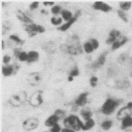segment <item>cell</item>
<instances>
[{
  "label": "cell",
  "instance_id": "cell-1",
  "mask_svg": "<svg viewBox=\"0 0 132 132\" xmlns=\"http://www.w3.org/2000/svg\"><path fill=\"white\" fill-rule=\"evenodd\" d=\"M60 49L63 52L72 55H78L83 53L79 37L76 35L70 37L69 41L67 44L61 45Z\"/></svg>",
  "mask_w": 132,
  "mask_h": 132
},
{
  "label": "cell",
  "instance_id": "cell-2",
  "mask_svg": "<svg viewBox=\"0 0 132 132\" xmlns=\"http://www.w3.org/2000/svg\"><path fill=\"white\" fill-rule=\"evenodd\" d=\"M63 124L65 128L72 129L77 132L82 130L83 122L77 115L71 114L65 118L63 121Z\"/></svg>",
  "mask_w": 132,
  "mask_h": 132
},
{
  "label": "cell",
  "instance_id": "cell-3",
  "mask_svg": "<svg viewBox=\"0 0 132 132\" xmlns=\"http://www.w3.org/2000/svg\"><path fill=\"white\" fill-rule=\"evenodd\" d=\"M120 104V101L111 98L107 99L102 105L101 111L105 115H110L113 114Z\"/></svg>",
  "mask_w": 132,
  "mask_h": 132
},
{
  "label": "cell",
  "instance_id": "cell-4",
  "mask_svg": "<svg viewBox=\"0 0 132 132\" xmlns=\"http://www.w3.org/2000/svg\"><path fill=\"white\" fill-rule=\"evenodd\" d=\"M27 94L24 91H20L13 95L9 99L11 104L15 107H18L25 103L26 100Z\"/></svg>",
  "mask_w": 132,
  "mask_h": 132
},
{
  "label": "cell",
  "instance_id": "cell-5",
  "mask_svg": "<svg viewBox=\"0 0 132 132\" xmlns=\"http://www.w3.org/2000/svg\"><path fill=\"white\" fill-rule=\"evenodd\" d=\"M39 125V120L35 117L27 118L23 122V129L26 131H31L37 128Z\"/></svg>",
  "mask_w": 132,
  "mask_h": 132
},
{
  "label": "cell",
  "instance_id": "cell-6",
  "mask_svg": "<svg viewBox=\"0 0 132 132\" xmlns=\"http://www.w3.org/2000/svg\"><path fill=\"white\" fill-rule=\"evenodd\" d=\"M42 93H43V92L38 90L32 94L29 99V104L30 105L36 107L40 105L43 103Z\"/></svg>",
  "mask_w": 132,
  "mask_h": 132
},
{
  "label": "cell",
  "instance_id": "cell-7",
  "mask_svg": "<svg viewBox=\"0 0 132 132\" xmlns=\"http://www.w3.org/2000/svg\"><path fill=\"white\" fill-rule=\"evenodd\" d=\"M25 30L28 34H29L30 37H32L36 34V32L43 33L45 31V29L40 25H37L34 23L29 24H25Z\"/></svg>",
  "mask_w": 132,
  "mask_h": 132
},
{
  "label": "cell",
  "instance_id": "cell-8",
  "mask_svg": "<svg viewBox=\"0 0 132 132\" xmlns=\"http://www.w3.org/2000/svg\"><path fill=\"white\" fill-rule=\"evenodd\" d=\"M42 81V75L40 72H32L27 77V81L32 86H37Z\"/></svg>",
  "mask_w": 132,
  "mask_h": 132
},
{
  "label": "cell",
  "instance_id": "cell-9",
  "mask_svg": "<svg viewBox=\"0 0 132 132\" xmlns=\"http://www.w3.org/2000/svg\"><path fill=\"white\" fill-rule=\"evenodd\" d=\"M131 115L132 110L129 108L127 106H125V107H122L118 111L116 114V118L122 121L126 117L131 116Z\"/></svg>",
  "mask_w": 132,
  "mask_h": 132
},
{
  "label": "cell",
  "instance_id": "cell-10",
  "mask_svg": "<svg viewBox=\"0 0 132 132\" xmlns=\"http://www.w3.org/2000/svg\"><path fill=\"white\" fill-rule=\"evenodd\" d=\"M18 69L19 66L18 65H9L2 67V72L5 77H9L12 74H16Z\"/></svg>",
  "mask_w": 132,
  "mask_h": 132
},
{
  "label": "cell",
  "instance_id": "cell-11",
  "mask_svg": "<svg viewBox=\"0 0 132 132\" xmlns=\"http://www.w3.org/2000/svg\"><path fill=\"white\" fill-rule=\"evenodd\" d=\"M93 6L96 10H100L104 12H108L111 11L112 9V7L110 6L109 5L101 1L96 2L93 4Z\"/></svg>",
  "mask_w": 132,
  "mask_h": 132
},
{
  "label": "cell",
  "instance_id": "cell-12",
  "mask_svg": "<svg viewBox=\"0 0 132 132\" xmlns=\"http://www.w3.org/2000/svg\"><path fill=\"white\" fill-rule=\"evenodd\" d=\"M80 15V11H78L75 14V15L74 17H73V18L72 19H70L69 21H68L67 23H65V24H63L62 26H61V27H58V30H60V31H67L68 29H69V27L71 26L72 25L73 23H74L75 21L76 20L77 18L79 17V16Z\"/></svg>",
  "mask_w": 132,
  "mask_h": 132
},
{
  "label": "cell",
  "instance_id": "cell-13",
  "mask_svg": "<svg viewBox=\"0 0 132 132\" xmlns=\"http://www.w3.org/2000/svg\"><path fill=\"white\" fill-rule=\"evenodd\" d=\"M88 93H83L80 95L76 100H75V105L77 107H84L87 103V96Z\"/></svg>",
  "mask_w": 132,
  "mask_h": 132
},
{
  "label": "cell",
  "instance_id": "cell-14",
  "mask_svg": "<svg viewBox=\"0 0 132 132\" xmlns=\"http://www.w3.org/2000/svg\"><path fill=\"white\" fill-rule=\"evenodd\" d=\"M59 118L55 115V114L51 115V116H49L48 118H47L44 122L45 126L48 127V128H51V127L55 125L56 124L58 123V122L60 121Z\"/></svg>",
  "mask_w": 132,
  "mask_h": 132
},
{
  "label": "cell",
  "instance_id": "cell-15",
  "mask_svg": "<svg viewBox=\"0 0 132 132\" xmlns=\"http://www.w3.org/2000/svg\"><path fill=\"white\" fill-rule=\"evenodd\" d=\"M16 16L17 18L19 19L20 21L24 22L25 23H29V24H32L33 23V20L30 18L26 15V13L23 12L22 11L18 10L16 13Z\"/></svg>",
  "mask_w": 132,
  "mask_h": 132
},
{
  "label": "cell",
  "instance_id": "cell-16",
  "mask_svg": "<svg viewBox=\"0 0 132 132\" xmlns=\"http://www.w3.org/2000/svg\"><path fill=\"white\" fill-rule=\"evenodd\" d=\"M132 127V117H128L124 118L121 121V129L123 130H126L129 128H130Z\"/></svg>",
  "mask_w": 132,
  "mask_h": 132
},
{
  "label": "cell",
  "instance_id": "cell-17",
  "mask_svg": "<svg viewBox=\"0 0 132 132\" xmlns=\"http://www.w3.org/2000/svg\"><path fill=\"white\" fill-rule=\"evenodd\" d=\"M128 41V38L125 37H120L118 39L116 40L112 45V50H116V49L119 48L120 47L126 43Z\"/></svg>",
  "mask_w": 132,
  "mask_h": 132
},
{
  "label": "cell",
  "instance_id": "cell-18",
  "mask_svg": "<svg viewBox=\"0 0 132 132\" xmlns=\"http://www.w3.org/2000/svg\"><path fill=\"white\" fill-rule=\"evenodd\" d=\"M80 114L83 118V119L84 121H87V120L90 119L92 118V116H93V112L89 108H83L81 110L80 112Z\"/></svg>",
  "mask_w": 132,
  "mask_h": 132
},
{
  "label": "cell",
  "instance_id": "cell-19",
  "mask_svg": "<svg viewBox=\"0 0 132 132\" xmlns=\"http://www.w3.org/2000/svg\"><path fill=\"white\" fill-rule=\"evenodd\" d=\"M96 125V122L93 118L87 120L83 123L82 127V130L83 131H88L93 129Z\"/></svg>",
  "mask_w": 132,
  "mask_h": 132
},
{
  "label": "cell",
  "instance_id": "cell-20",
  "mask_svg": "<svg viewBox=\"0 0 132 132\" xmlns=\"http://www.w3.org/2000/svg\"><path fill=\"white\" fill-rule=\"evenodd\" d=\"M105 60H106L105 56L104 55H101L98 59L95 62L92 64L91 67L94 68H100L102 65L104 64Z\"/></svg>",
  "mask_w": 132,
  "mask_h": 132
},
{
  "label": "cell",
  "instance_id": "cell-21",
  "mask_svg": "<svg viewBox=\"0 0 132 132\" xmlns=\"http://www.w3.org/2000/svg\"><path fill=\"white\" fill-rule=\"evenodd\" d=\"M39 54L36 51H30L28 53V57L27 62L28 63H33L38 60Z\"/></svg>",
  "mask_w": 132,
  "mask_h": 132
},
{
  "label": "cell",
  "instance_id": "cell-22",
  "mask_svg": "<svg viewBox=\"0 0 132 132\" xmlns=\"http://www.w3.org/2000/svg\"><path fill=\"white\" fill-rule=\"evenodd\" d=\"M113 126V122L110 119L105 120L101 123V128L102 130L108 131L110 130Z\"/></svg>",
  "mask_w": 132,
  "mask_h": 132
},
{
  "label": "cell",
  "instance_id": "cell-23",
  "mask_svg": "<svg viewBox=\"0 0 132 132\" xmlns=\"http://www.w3.org/2000/svg\"><path fill=\"white\" fill-rule=\"evenodd\" d=\"M61 15H62V18H63L65 21H69L70 19H72V13L70 12L69 11L67 10V9H64L61 12Z\"/></svg>",
  "mask_w": 132,
  "mask_h": 132
},
{
  "label": "cell",
  "instance_id": "cell-24",
  "mask_svg": "<svg viewBox=\"0 0 132 132\" xmlns=\"http://www.w3.org/2000/svg\"><path fill=\"white\" fill-rule=\"evenodd\" d=\"M131 2H121L119 3L120 7L124 11H128L131 6Z\"/></svg>",
  "mask_w": 132,
  "mask_h": 132
},
{
  "label": "cell",
  "instance_id": "cell-25",
  "mask_svg": "<svg viewBox=\"0 0 132 132\" xmlns=\"http://www.w3.org/2000/svg\"><path fill=\"white\" fill-rule=\"evenodd\" d=\"M83 47L84 51H85L87 53H90L91 52H93V51L94 49L90 42H86V43L84 44Z\"/></svg>",
  "mask_w": 132,
  "mask_h": 132
},
{
  "label": "cell",
  "instance_id": "cell-26",
  "mask_svg": "<svg viewBox=\"0 0 132 132\" xmlns=\"http://www.w3.org/2000/svg\"><path fill=\"white\" fill-rule=\"evenodd\" d=\"M128 60V54L126 53H123L121 54V55L119 56L118 57V62L120 63V64H124Z\"/></svg>",
  "mask_w": 132,
  "mask_h": 132
},
{
  "label": "cell",
  "instance_id": "cell-27",
  "mask_svg": "<svg viewBox=\"0 0 132 132\" xmlns=\"http://www.w3.org/2000/svg\"><path fill=\"white\" fill-rule=\"evenodd\" d=\"M54 114L56 115L60 119H61L63 118L65 116V111L64 110H61V109H58L56 110L55 112L54 113Z\"/></svg>",
  "mask_w": 132,
  "mask_h": 132
},
{
  "label": "cell",
  "instance_id": "cell-28",
  "mask_svg": "<svg viewBox=\"0 0 132 132\" xmlns=\"http://www.w3.org/2000/svg\"><path fill=\"white\" fill-rule=\"evenodd\" d=\"M9 38H10V39L11 40L15 41L16 43L18 44L22 45L24 43V41H23V40L21 39L20 38H19V37L16 36V35H10Z\"/></svg>",
  "mask_w": 132,
  "mask_h": 132
},
{
  "label": "cell",
  "instance_id": "cell-29",
  "mask_svg": "<svg viewBox=\"0 0 132 132\" xmlns=\"http://www.w3.org/2000/svg\"><path fill=\"white\" fill-rule=\"evenodd\" d=\"M117 12H118V16L122 19V20L124 21V22H128V17H127L126 14L124 13L123 11L118 10V11Z\"/></svg>",
  "mask_w": 132,
  "mask_h": 132
},
{
  "label": "cell",
  "instance_id": "cell-30",
  "mask_svg": "<svg viewBox=\"0 0 132 132\" xmlns=\"http://www.w3.org/2000/svg\"><path fill=\"white\" fill-rule=\"evenodd\" d=\"M62 128L60 126V125L59 123L56 124L54 126L51 127V128L49 129V132H61L62 130Z\"/></svg>",
  "mask_w": 132,
  "mask_h": 132
},
{
  "label": "cell",
  "instance_id": "cell-31",
  "mask_svg": "<svg viewBox=\"0 0 132 132\" xmlns=\"http://www.w3.org/2000/svg\"><path fill=\"white\" fill-rule=\"evenodd\" d=\"M27 57H28V53H27L25 52H22L19 55V56H18V59L21 62H25V61H27Z\"/></svg>",
  "mask_w": 132,
  "mask_h": 132
},
{
  "label": "cell",
  "instance_id": "cell-32",
  "mask_svg": "<svg viewBox=\"0 0 132 132\" xmlns=\"http://www.w3.org/2000/svg\"><path fill=\"white\" fill-rule=\"evenodd\" d=\"M62 22V19L61 18H56L55 17H53L51 19V22L54 25H59Z\"/></svg>",
  "mask_w": 132,
  "mask_h": 132
},
{
  "label": "cell",
  "instance_id": "cell-33",
  "mask_svg": "<svg viewBox=\"0 0 132 132\" xmlns=\"http://www.w3.org/2000/svg\"><path fill=\"white\" fill-rule=\"evenodd\" d=\"M98 78L96 77H92L90 79V83L91 86L92 87H96L97 85Z\"/></svg>",
  "mask_w": 132,
  "mask_h": 132
},
{
  "label": "cell",
  "instance_id": "cell-34",
  "mask_svg": "<svg viewBox=\"0 0 132 132\" xmlns=\"http://www.w3.org/2000/svg\"><path fill=\"white\" fill-rule=\"evenodd\" d=\"M61 9V6H60L59 5H55L52 8L51 12L53 14H54V15H57V14H58L60 12Z\"/></svg>",
  "mask_w": 132,
  "mask_h": 132
},
{
  "label": "cell",
  "instance_id": "cell-35",
  "mask_svg": "<svg viewBox=\"0 0 132 132\" xmlns=\"http://www.w3.org/2000/svg\"><path fill=\"white\" fill-rule=\"evenodd\" d=\"M79 72L78 67H77V66H76V67H75L74 69L71 71V72L70 73L69 76H71L72 77H76V76H77V75H79Z\"/></svg>",
  "mask_w": 132,
  "mask_h": 132
},
{
  "label": "cell",
  "instance_id": "cell-36",
  "mask_svg": "<svg viewBox=\"0 0 132 132\" xmlns=\"http://www.w3.org/2000/svg\"><path fill=\"white\" fill-rule=\"evenodd\" d=\"M120 34H121V32H120L119 31H118V30H113L109 33V37L116 38H117V37H119Z\"/></svg>",
  "mask_w": 132,
  "mask_h": 132
},
{
  "label": "cell",
  "instance_id": "cell-37",
  "mask_svg": "<svg viewBox=\"0 0 132 132\" xmlns=\"http://www.w3.org/2000/svg\"><path fill=\"white\" fill-rule=\"evenodd\" d=\"M90 42H91V44H92V45H93L94 49H97L98 48V46H99V42H98V41L96 39L91 38L90 39Z\"/></svg>",
  "mask_w": 132,
  "mask_h": 132
},
{
  "label": "cell",
  "instance_id": "cell-38",
  "mask_svg": "<svg viewBox=\"0 0 132 132\" xmlns=\"http://www.w3.org/2000/svg\"><path fill=\"white\" fill-rule=\"evenodd\" d=\"M39 2H32V3L30 4L29 6V8L30 10H34V9H37L39 6Z\"/></svg>",
  "mask_w": 132,
  "mask_h": 132
},
{
  "label": "cell",
  "instance_id": "cell-39",
  "mask_svg": "<svg viewBox=\"0 0 132 132\" xmlns=\"http://www.w3.org/2000/svg\"><path fill=\"white\" fill-rule=\"evenodd\" d=\"M11 60V57L10 56H9L8 55H5L3 57V62L5 63V64H8L9 62H10Z\"/></svg>",
  "mask_w": 132,
  "mask_h": 132
},
{
  "label": "cell",
  "instance_id": "cell-40",
  "mask_svg": "<svg viewBox=\"0 0 132 132\" xmlns=\"http://www.w3.org/2000/svg\"><path fill=\"white\" fill-rule=\"evenodd\" d=\"M21 52H22V51H21L20 49L16 48L15 50H14V55H15L16 57H18V56H19Z\"/></svg>",
  "mask_w": 132,
  "mask_h": 132
},
{
  "label": "cell",
  "instance_id": "cell-41",
  "mask_svg": "<svg viewBox=\"0 0 132 132\" xmlns=\"http://www.w3.org/2000/svg\"><path fill=\"white\" fill-rule=\"evenodd\" d=\"M61 132H76V131L72 130V129L64 128L62 129V130H61Z\"/></svg>",
  "mask_w": 132,
  "mask_h": 132
},
{
  "label": "cell",
  "instance_id": "cell-42",
  "mask_svg": "<svg viewBox=\"0 0 132 132\" xmlns=\"http://www.w3.org/2000/svg\"><path fill=\"white\" fill-rule=\"evenodd\" d=\"M43 4L44 5H53L54 4V2H44Z\"/></svg>",
  "mask_w": 132,
  "mask_h": 132
},
{
  "label": "cell",
  "instance_id": "cell-43",
  "mask_svg": "<svg viewBox=\"0 0 132 132\" xmlns=\"http://www.w3.org/2000/svg\"><path fill=\"white\" fill-rule=\"evenodd\" d=\"M127 107H128L129 108H130V109L132 110V102H129L128 104H127L126 105Z\"/></svg>",
  "mask_w": 132,
  "mask_h": 132
},
{
  "label": "cell",
  "instance_id": "cell-44",
  "mask_svg": "<svg viewBox=\"0 0 132 132\" xmlns=\"http://www.w3.org/2000/svg\"><path fill=\"white\" fill-rule=\"evenodd\" d=\"M73 79H74V77H72L71 76H69L68 77V81H72Z\"/></svg>",
  "mask_w": 132,
  "mask_h": 132
},
{
  "label": "cell",
  "instance_id": "cell-45",
  "mask_svg": "<svg viewBox=\"0 0 132 132\" xmlns=\"http://www.w3.org/2000/svg\"><path fill=\"white\" fill-rule=\"evenodd\" d=\"M41 13H46V14H47V12H46V11L44 10V9H43V10H41Z\"/></svg>",
  "mask_w": 132,
  "mask_h": 132
},
{
  "label": "cell",
  "instance_id": "cell-46",
  "mask_svg": "<svg viewBox=\"0 0 132 132\" xmlns=\"http://www.w3.org/2000/svg\"><path fill=\"white\" fill-rule=\"evenodd\" d=\"M2 49L4 48V42L3 41H2Z\"/></svg>",
  "mask_w": 132,
  "mask_h": 132
},
{
  "label": "cell",
  "instance_id": "cell-47",
  "mask_svg": "<svg viewBox=\"0 0 132 132\" xmlns=\"http://www.w3.org/2000/svg\"><path fill=\"white\" fill-rule=\"evenodd\" d=\"M125 132H132L131 130H127Z\"/></svg>",
  "mask_w": 132,
  "mask_h": 132
},
{
  "label": "cell",
  "instance_id": "cell-48",
  "mask_svg": "<svg viewBox=\"0 0 132 132\" xmlns=\"http://www.w3.org/2000/svg\"><path fill=\"white\" fill-rule=\"evenodd\" d=\"M44 132H49V131H44Z\"/></svg>",
  "mask_w": 132,
  "mask_h": 132
},
{
  "label": "cell",
  "instance_id": "cell-49",
  "mask_svg": "<svg viewBox=\"0 0 132 132\" xmlns=\"http://www.w3.org/2000/svg\"><path fill=\"white\" fill-rule=\"evenodd\" d=\"M131 62H132V58H131Z\"/></svg>",
  "mask_w": 132,
  "mask_h": 132
}]
</instances>
